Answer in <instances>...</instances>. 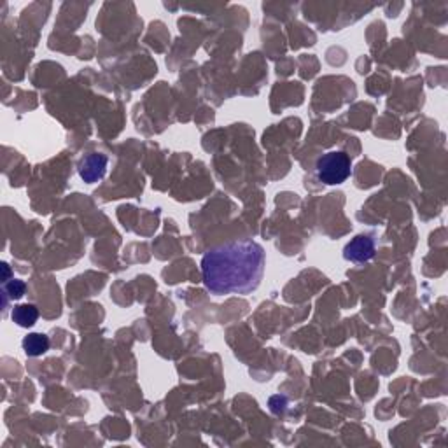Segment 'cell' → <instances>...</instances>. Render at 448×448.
Returning <instances> with one entry per match:
<instances>
[{"label":"cell","mask_w":448,"mask_h":448,"mask_svg":"<svg viewBox=\"0 0 448 448\" xmlns=\"http://www.w3.org/2000/svg\"><path fill=\"white\" fill-rule=\"evenodd\" d=\"M105 170H107V156L98 154V152L84 156L79 163V175L88 184L100 181L105 175Z\"/></svg>","instance_id":"277c9868"},{"label":"cell","mask_w":448,"mask_h":448,"mask_svg":"<svg viewBox=\"0 0 448 448\" xmlns=\"http://www.w3.org/2000/svg\"><path fill=\"white\" fill-rule=\"evenodd\" d=\"M352 163L345 152L331 151L317 161V177L324 184H341L350 177Z\"/></svg>","instance_id":"7a4b0ae2"},{"label":"cell","mask_w":448,"mask_h":448,"mask_svg":"<svg viewBox=\"0 0 448 448\" xmlns=\"http://www.w3.org/2000/svg\"><path fill=\"white\" fill-rule=\"evenodd\" d=\"M49 348V338L41 333H30L28 337L23 338V350L26 356L37 357L42 356Z\"/></svg>","instance_id":"5b68a950"},{"label":"cell","mask_w":448,"mask_h":448,"mask_svg":"<svg viewBox=\"0 0 448 448\" xmlns=\"http://www.w3.org/2000/svg\"><path fill=\"white\" fill-rule=\"evenodd\" d=\"M265 274V251L252 240L231 242L212 249L201 260L204 284L212 294H249Z\"/></svg>","instance_id":"6da1fadb"},{"label":"cell","mask_w":448,"mask_h":448,"mask_svg":"<svg viewBox=\"0 0 448 448\" xmlns=\"http://www.w3.org/2000/svg\"><path fill=\"white\" fill-rule=\"evenodd\" d=\"M2 271H4V282H8L9 277H11V270H9V267L6 263H2Z\"/></svg>","instance_id":"ba28073f"},{"label":"cell","mask_w":448,"mask_h":448,"mask_svg":"<svg viewBox=\"0 0 448 448\" xmlns=\"http://www.w3.org/2000/svg\"><path fill=\"white\" fill-rule=\"evenodd\" d=\"M375 256V240L368 235H357L343 249V258L352 263H364Z\"/></svg>","instance_id":"3957f363"},{"label":"cell","mask_w":448,"mask_h":448,"mask_svg":"<svg viewBox=\"0 0 448 448\" xmlns=\"http://www.w3.org/2000/svg\"><path fill=\"white\" fill-rule=\"evenodd\" d=\"M11 317L18 326L30 328L37 323L39 310L34 307V305H28V303L18 305V307H15V310H12Z\"/></svg>","instance_id":"8992f818"},{"label":"cell","mask_w":448,"mask_h":448,"mask_svg":"<svg viewBox=\"0 0 448 448\" xmlns=\"http://www.w3.org/2000/svg\"><path fill=\"white\" fill-rule=\"evenodd\" d=\"M26 285L23 280H18V278H11L9 282L4 284V305L8 303V300H19V298L25 294Z\"/></svg>","instance_id":"52a82bcc"}]
</instances>
